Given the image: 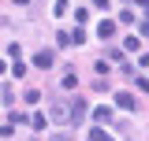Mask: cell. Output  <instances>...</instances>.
Listing matches in <instances>:
<instances>
[{"label": "cell", "instance_id": "obj_1", "mask_svg": "<svg viewBox=\"0 0 149 141\" xmlns=\"http://www.w3.org/2000/svg\"><path fill=\"white\" fill-rule=\"evenodd\" d=\"M56 63V56L49 52V48H41V52H34V67H41V70H49Z\"/></svg>", "mask_w": 149, "mask_h": 141}, {"label": "cell", "instance_id": "obj_2", "mask_svg": "<svg viewBox=\"0 0 149 141\" xmlns=\"http://www.w3.org/2000/svg\"><path fill=\"white\" fill-rule=\"evenodd\" d=\"M49 119H52V123H67V119H71V108H67V104H52Z\"/></svg>", "mask_w": 149, "mask_h": 141}, {"label": "cell", "instance_id": "obj_3", "mask_svg": "<svg viewBox=\"0 0 149 141\" xmlns=\"http://www.w3.org/2000/svg\"><path fill=\"white\" fill-rule=\"evenodd\" d=\"M116 104L123 108V111H138V100H134V93H116Z\"/></svg>", "mask_w": 149, "mask_h": 141}, {"label": "cell", "instance_id": "obj_4", "mask_svg": "<svg viewBox=\"0 0 149 141\" xmlns=\"http://www.w3.org/2000/svg\"><path fill=\"white\" fill-rule=\"evenodd\" d=\"M93 123H97V126H104V123H112V108H108V104L93 108Z\"/></svg>", "mask_w": 149, "mask_h": 141}, {"label": "cell", "instance_id": "obj_5", "mask_svg": "<svg viewBox=\"0 0 149 141\" xmlns=\"http://www.w3.org/2000/svg\"><path fill=\"white\" fill-rule=\"evenodd\" d=\"M97 37H101V41H112V37H116V22H108V19L97 22Z\"/></svg>", "mask_w": 149, "mask_h": 141}, {"label": "cell", "instance_id": "obj_6", "mask_svg": "<svg viewBox=\"0 0 149 141\" xmlns=\"http://www.w3.org/2000/svg\"><path fill=\"white\" fill-rule=\"evenodd\" d=\"M86 141H116V138H112L108 130H101V126H93V130H90V138H86Z\"/></svg>", "mask_w": 149, "mask_h": 141}, {"label": "cell", "instance_id": "obj_7", "mask_svg": "<svg viewBox=\"0 0 149 141\" xmlns=\"http://www.w3.org/2000/svg\"><path fill=\"white\" fill-rule=\"evenodd\" d=\"M123 52H142V37H127L123 41Z\"/></svg>", "mask_w": 149, "mask_h": 141}, {"label": "cell", "instance_id": "obj_8", "mask_svg": "<svg viewBox=\"0 0 149 141\" xmlns=\"http://www.w3.org/2000/svg\"><path fill=\"white\" fill-rule=\"evenodd\" d=\"M67 41H71V45H82V41H86V30L74 26V34H67Z\"/></svg>", "mask_w": 149, "mask_h": 141}, {"label": "cell", "instance_id": "obj_9", "mask_svg": "<svg viewBox=\"0 0 149 141\" xmlns=\"http://www.w3.org/2000/svg\"><path fill=\"white\" fill-rule=\"evenodd\" d=\"M74 82H78V78H74V70H67V74L60 78V89H74Z\"/></svg>", "mask_w": 149, "mask_h": 141}, {"label": "cell", "instance_id": "obj_10", "mask_svg": "<svg viewBox=\"0 0 149 141\" xmlns=\"http://www.w3.org/2000/svg\"><path fill=\"white\" fill-rule=\"evenodd\" d=\"M93 67H97V74H101V78H108V59H97Z\"/></svg>", "mask_w": 149, "mask_h": 141}, {"label": "cell", "instance_id": "obj_11", "mask_svg": "<svg viewBox=\"0 0 149 141\" xmlns=\"http://www.w3.org/2000/svg\"><path fill=\"white\" fill-rule=\"evenodd\" d=\"M41 100V89H26V104H37Z\"/></svg>", "mask_w": 149, "mask_h": 141}, {"label": "cell", "instance_id": "obj_12", "mask_svg": "<svg viewBox=\"0 0 149 141\" xmlns=\"http://www.w3.org/2000/svg\"><path fill=\"white\" fill-rule=\"evenodd\" d=\"M49 141H71V134H52Z\"/></svg>", "mask_w": 149, "mask_h": 141}, {"label": "cell", "instance_id": "obj_13", "mask_svg": "<svg viewBox=\"0 0 149 141\" xmlns=\"http://www.w3.org/2000/svg\"><path fill=\"white\" fill-rule=\"evenodd\" d=\"M93 8H108V0H93Z\"/></svg>", "mask_w": 149, "mask_h": 141}]
</instances>
